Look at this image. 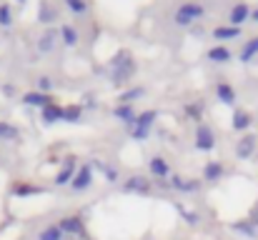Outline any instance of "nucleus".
<instances>
[{"label":"nucleus","instance_id":"obj_13","mask_svg":"<svg viewBox=\"0 0 258 240\" xmlns=\"http://www.w3.org/2000/svg\"><path fill=\"white\" fill-rule=\"evenodd\" d=\"M171 188L178 193H198L201 190V183L196 178H183V175H173L171 178Z\"/></svg>","mask_w":258,"mask_h":240},{"label":"nucleus","instance_id":"obj_10","mask_svg":"<svg viewBox=\"0 0 258 240\" xmlns=\"http://www.w3.org/2000/svg\"><path fill=\"white\" fill-rule=\"evenodd\" d=\"M76 173H78V165H76V158H68L63 163V168L55 173V185L60 188V185H71L73 183V178H76Z\"/></svg>","mask_w":258,"mask_h":240},{"label":"nucleus","instance_id":"obj_15","mask_svg":"<svg viewBox=\"0 0 258 240\" xmlns=\"http://www.w3.org/2000/svg\"><path fill=\"white\" fill-rule=\"evenodd\" d=\"M216 98H218V103H223V105H236V90H233V85L231 83H226V80H221V83H216Z\"/></svg>","mask_w":258,"mask_h":240},{"label":"nucleus","instance_id":"obj_30","mask_svg":"<svg viewBox=\"0 0 258 240\" xmlns=\"http://www.w3.org/2000/svg\"><path fill=\"white\" fill-rule=\"evenodd\" d=\"M43 193V188H38V185H25V183H18L15 188H13V195H40Z\"/></svg>","mask_w":258,"mask_h":240},{"label":"nucleus","instance_id":"obj_4","mask_svg":"<svg viewBox=\"0 0 258 240\" xmlns=\"http://www.w3.org/2000/svg\"><path fill=\"white\" fill-rule=\"evenodd\" d=\"M196 143V150H201V153H211L213 148H216V133H213V128L208 125V123H198L196 125V138H193Z\"/></svg>","mask_w":258,"mask_h":240},{"label":"nucleus","instance_id":"obj_17","mask_svg":"<svg viewBox=\"0 0 258 240\" xmlns=\"http://www.w3.org/2000/svg\"><path fill=\"white\" fill-rule=\"evenodd\" d=\"M148 168H151V173H153L156 180H166V178L171 175V165H168V160L161 158V155H153V158L148 160Z\"/></svg>","mask_w":258,"mask_h":240},{"label":"nucleus","instance_id":"obj_9","mask_svg":"<svg viewBox=\"0 0 258 240\" xmlns=\"http://www.w3.org/2000/svg\"><path fill=\"white\" fill-rule=\"evenodd\" d=\"M251 20V5L248 3H236L233 8H231V13H228V23L233 25V28H241L243 23H248Z\"/></svg>","mask_w":258,"mask_h":240},{"label":"nucleus","instance_id":"obj_7","mask_svg":"<svg viewBox=\"0 0 258 240\" xmlns=\"http://www.w3.org/2000/svg\"><path fill=\"white\" fill-rule=\"evenodd\" d=\"M93 185V165H81L78 168V173H76V178H73V183H71V190L73 193H86L88 188Z\"/></svg>","mask_w":258,"mask_h":240},{"label":"nucleus","instance_id":"obj_3","mask_svg":"<svg viewBox=\"0 0 258 240\" xmlns=\"http://www.w3.org/2000/svg\"><path fill=\"white\" fill-rule=\"evenodd\" d=\"M158 120V113L151 108V110H143V113H138L136 115V120L128 125L131 128V135L136 138V140H146L148 135H151V130H153V123Z\"/></svg>","mask_w":258,"mask_h":240},{"label":"nucleus","instance_id":"obj_32","mask_svg":"<svg viewBox=\"0 0 258 240\" xmlns=\"http://www.w3.org/2000/svg\"><path fill=\"white\" fill-rule=\"evenodd\" d=\"M10 25H13V10L8 3H3L0 5V28H10Z\"/></svg>","mask_w":258,"mask_h":240},{"label":"nucleus","instance_id":"obj_25","mask_svg":"<svg viewBox=\"0 0 258 240\" xmlns=\"http://www.w3.org/2000/svg\"><path fill=\"white\" fill-rule=\"evenodd\" d=\"M78 40H81V38H78V30H76L73 25H68V23L60 25V43H63L66 48H76Z\"/></svg>","mask_w":258,"mask_h":240},{"label":"nucleus","instance_id":"obj_14","mask_svg":"<svg viewBox=\"0 0 258 240\" xmlns=\"http://www.w3.org/2000/svg\"><path fill=\"white\" fill-rule=\"evenodd\" d=\"M223 173H226V165L221 160H208L203 165V180L206 183H218L223 178Z\"/></svg>","mask_w":258,"mask_h":240},{"label":"nucleus","instance_id":"obj_18","mask_svg":"<svg viewBox=\"0 0 258 240\" xmlns=\"http://www.w3.org/2000/svg\"><path fill=\"white\" fill-rule=\"evenodd\" d=\"M113 118H118L125 128L136 120V108H133V103H118L115 108H113Z\"/></svg>","mask_w":258,"mask_h":240},{"label":"nucleus","instance_id":"obj_20","mask_svg":"<svg viewBox=\"0 0 258 240\" xmlns=\"http://www.w3.org/2000/svg\"><path fill=\"white\" fill-rule=\"evenodd\" d=\"M206 55H208L211 63H218V65H226V63H231V58H233V53H231L226 45H213Z\"/></svg>","mask_w":258,"mask_h":240},{"label":"nucleus","instance_id":"obj_6","mask_svg":"<svg viewBox=\"0 0 258 240\" xmlns=\"http://www.w3.org/2000/svg\"><path fill=\"white\" fill-rule=\"evenodd\" d=\"M125 193H136V195H148L151 193V188H153V183L146 178V175H131L123 185H120Z\"/></svg>","mask_w":258,"mask_h":240},{"label":"nucleus","instance_id":"obj_5","mask_svg":"<svg viewBox=\"0 0 258 240\" xmlns=\"http://www.w3.org/2000/svg\"><path fill=\"white\" fill-rule=\"evenodd\" d=\"M58 228L66 233V235H73V238L78 240H86V223H83V218L81 215H68V218H63L60 223H58Z\"/></svg>","mask_w":258,"mask_h":240},{"label":"nucleus","instance_id":"obj_8","mask_svg":"<svg viewBox=\"0 0 258 240\" xmlns=\"http://www.w3.org/2000/svg\"><path fill=\"white\" fill-rule=\"evenodd\" d=\"M40 118H43V123H45V125H55V123H63V118H66V108L50 100V103H48L45 108H40Z\"/></svg>","mask_w":258,"mask_h":240},{"label":"nucleus","instance_id":"obj_39","mask_svg":"<svg viewBox=\"0 0 258 240\" xmlns=\"http://www.w3.org/2000/svg\"><path fill=\"white\" fill-rule=\"evenodd\" d=\"M18 3H25V0H18Z\"/></svg>","mask_w":258,"mask_h":240},{"label":"nucleus","instance_id":"obj_1","mask_svg":"<svg viewBox=\"0 0 258 240\" xmlns=\"http://www.w3.org/2000/svg\"><path fill=\"white\" fill-rule=\"evenodd\" d=\"M136 70H138V65H136V60H133V55H131V50H118L113 58H110V70H108V78L113 85H125L128 80L136 75Z\"/></svg>","mask_w":258,"mask_h":240},{"label":"nucleus","instance_id":"obj_28","mask_svg":"<svg viewBox=\"0 0 258 240\" xmlns=\"http://www.w3.org/2000/svg\"><path fill=\"white\" fill-rule=\"evenodd\" d=\"M38 240H66V233L58 225H48L38 233Z\"/></svg>","mask_w":258,"mask_h":240},{"label":"nucleus","instance_id":"obj_2","mask_svg":"<svg viewBox=\"0 0 258 240\" xmlns=\"http://www.w3.org/2000/svg\"><path fill=\"white\" fill-rule=\"evenodd\" d=\"M203 15H206V8H203L201 3H196V0H185V3L178 5L173 20H175V25H180V28H190V25H193L196 20H201Z\"/></svg>","mask_w":258,"mask_h":240},{"label":"nucleus","instance_id":"obj_24","mask_svg":"<svg viewBox=\"0 0 258 240\" xmlns=\"http://www.w3.org/2000/svg\"><path fill=\"white\" fill-rule=\"evenodd\" d=\"M23 103H25V105H30V108H45V105L50 103V95L38 93V90H30V93H25V95H23Z\"/></svg>","mask_w":258,"mask_h":240},{"label":"nucleus","instance_id":"obj_27","mask_svg":"<svg viewBox=\"0 0 258 240\" xmlns=\"http://www.w3.org/2000/svg\"><path fill=\"white\" fill-rule=\"evenodd\" d=\"M81 118H83V105H81V103H73V105L66 108L63 123H81Z\"/></svg>","mask_w":258,"mask_h":240},{"label":"nucleus","instance_id":"obj_21","mask_svg":"<svg viewBox=\"0 0 258 240\" xmlns=\"http://www.w3.org/2000/svg\"><path fill=\"white\" fill-rule=\"evenodd\" d=\"M231 230L238 233V235H243V238H251V240L258 238V228L253 225V223H248V218H246V220H236V223H231Z\"/></svg>","mask_w":258,"mask_h":240},{"label":"nucleus","instance_id":"obj_29","mask_svg":"<svg viewBox=\"0 0 258 240\" xmlns=\"http://www.w3.org/2000/svg\"><path fill=\"white\" fill-rule=\"evenodd\" d=\"M63 3H66V8H68L73 15H86L88 10H90L88 0H63Z\"/></svg>","mask_w":258,"mask_h":240},{"label":"nucleus","instance_id":"obj_22","mask_svg":"<svg viewBox=\"0 0 258 240\" xmlns=\"http://www.w3.org/2000/svg\"><path fill=\"white\" fill-rule=\"evenodd\" d=\"M256 55H258V35H256V38H248V40L241 45L238 60H241V63H251Z\"/></svg>","mask_w":258,"mask_h":240},{"label":"nucleus","instance_id":"obj_37","mask_svg":"<svg viewBox=\"0 0 258 240\" xmlns=\"http://www.w3.org/2000/svg\"><path fill=\"white\" fill-rule=\"evenodd\" d=\"M248 223H253V225L258 228V205L253 208V210H251V218H248Z\"/></svg>","mask_w":258,"mask_h":240},{"label":"nucleus","instance_id":"obj_36","mask_svg":"<svg viewBox=\"0 0 258 240\" xmlns=\"http://www.w3.org/2000/svg\"><path fill=\"white\" fill-rule=\"evenodd\" d=\"M95 168H98V170H103V173H105V178H108L110 183H115V180H118V173H115L110 165H105V163H95Z\"/></svg>","mask_w":258,"mask_h":240},{"label":"nucleus","instance_id":"obj_23","mask_svg":"<svg viewBox=\"0 0 258 240\" xmlns=\"http://www.w3.org/2000/svg\"><path fill=\"white\" fill-rule=\"evenodd\" d=\"M183 113L190 118V120H196V123H203V113H206V103L203 100H193V103H185L183 105Z\"/></svg>","mask_w":258,"mask_h":240},{"label":"nucleus","instance_id":"obj_35","mask_svg":"<svg viewBox=\"0 0 258 240\" xmlns=\"http://www.w3.org/2000/svg\"><path fill=\"white\" fill-rule=\"evenodd\" d=\"M0 138L15 140V138H18V128H13V125H8V123H0Z\"/></svg>","mask_w":258,"mask_h":240},{"label":"nucleus","instance_id":"obj_11","mask_svg":"<svg viewBox=\"0 0 258 240\" xmlns=\"http://www.w3.org/2000/svg\"><path fill=\"white\" fill-rule=\"evenodd\" d=\"M256 145H258V138L256 135H243L238 143H236V158L238 160H248L253 153H256Z\"/></svg>","mask_w":258,"mask_h":240},{"label":"nucleus","instance_id":"obj_34","mask_svg":"<svg viewBox=\"0 0 258 240\" xmlns=\"http://www.w3.org/2000/svg\"><path fill=\"white\" fill-rule=\"evenodd\" d=\"M53 88H55L53 78H48V75H40V78H38V88H35L38 93H45V95H48V93H50Z\"/></svg>","mask_w":258,"mask_h":240},{"label":"nucleus","instance_id":"obj_16","mask_svg":"<svg viewBox=\"0 0 258 240\" xmlns=\"http://www.w3.org/2000/svg\"><path fill=\"white\" fill-rule=\"evenodd\" d=\"M231 125H233V130L243 133V130H248L253 125V115L248 110H243V108H236L233 110V118H231Z\"/></svg>","mask_w":258,"mask_h":240},{"label":"nucleus","instance_id":"obj_38","mask_svg":"<svg viewBox=\"0 0 258 240\" xmlns=\"http://www.w3.org/2000/svg\"><path fill=\"white\" fill-rule=\"evenodd\" d=\"M251 20H253V23H258V8H256V10H251Z\"/></svg>","mask_w":258,"mask_h":240},{"label":"nucleus","instance_id":"obj_12","mask_svg":"<svg viewBox=\"0 0 258 240\" xmlns=\"http://www.w3.org/2000/svg\"><path fill=\"white\" fill-rule=\"evenodd\" d=\"M58 38H60V30H55V28H48L40 38H38V53H53L55 50V45H58Z\"/></svg>","mask_w":258,"mask_h":240},{"label":"nucleus","instance_id":"obj_31","mask_svg":"<svg viewBox=\"0 0 258 240\" xmlns=\"http://www.w3.org/2000/svg\"><path fill=\"white\" fill-rule=\"evenodd\" d=\"M175 208H178V213L183 215V220H185L188 225H198V223H201V215H198L196 210H188V208H185V205H180V203H178Z\"/></svg>","mask_w":258,"mask_h":240},{"label":"nucleus","instance_id":"obj_19","mask_svg":"<svg viewBox=\"0 0 258 240\" xmlns=\"http://www.w3.org/2000/svg\"><path fill=\"white\" fill-rule=\"evenodd\" d=\"M241 35H243V30H241V28H233V25H218V28H213V38H216L218 43L236 40V38H241Z\"/></svg>","mask_w":258,"mask_h":240},{"label":"nucleus","instance_id":"obj_26","mask_svg":"<svg viewBox=\"0 0 258 240\" xmlns=\"http://www.w3.org/2000/svg\"><path fill=\"white\" fill-rule=\"evenodd\" d=\"M143 95H146V88L143 85H133V88H128L125 93L118 95V103H133V100H138Z\"/></svg>","mask_w":258,"mask_h":240},{"label":"nucleus","instance_id":"obj_33","mask_svg":"<svg viewBox=\"0 0 258 240\" xmlns=\"http://www.w3.org/2000/svg\"><path fill=\"white\" fill-rule=\"evenodd\" d=\"M38 20H40V23H45V25L55 20V13H53V8H50L48 3H43V5H40V15H38Z\"/></svg>","mask_w":258,"mask_h":240}]
</instances>
